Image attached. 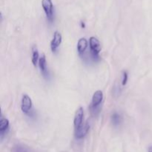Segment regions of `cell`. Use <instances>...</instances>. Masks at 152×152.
<instances>
[{
    "label": "cell",
    "mask_w": 152,
    "mask_h": 152,
    "mask_svg": "<svg viewBox=\"0 0 152 152\" xmlns=\"http://www.w3.org/2000/svg\"><path fill=\"white\" fill-rule=\"evenodd\" d=\"M89 45H90L91 54L94 60L99 59V52L101 51V45L99 41L94 37H91L89 39Z\"/></svg>",
    "instance_id": "cell-1"
},
{
    "label": "cell",
    "mask_w": 152,
    "mask_h": 152,
    "mask_svg": "<svg viewBox=\"0 0 152 152\" xmlns=\"http://www.w3.org/2000/svg\"><path fill=\"white\" fill-rule=\"evenodd\" d=\"M42 6L48 20L52 23L53 21V5L52 0H42Z\"/></svg>",
    "instance_id": "cell-2"
},
{
    "label": "cell",
    "mask_w": 152,
    "mask_h": 152,
    "mask_svg": "<svg viewBox=\"0 0 152 152\" xmlns=\"http://www.w3.org/2000/svg\"><path fill=\"white\" fill-rule=\"evenodd\" d=\"M33 103L31 97L28 94H24L22 98L21 102V110L23 113L26 114H29L32 110Z\"/></svg>",
    "instance_id": "cell-3"
},
{
    "label": "cell",
    "mask_w": 152,
    "mask_h": 152,
    "mask_svg": "<svg viewBox=\"0 0 152 152\" xmlns=\"http://www.w3.org/2000/svg\"><path fill=\"white\" fill-rule=\"evenodd\" d=\"M83 117H84V110L83 107H80L76 111L75 115H74V126L75 130L79 129L83 124Z\"/></svg>",
    "instance_id": "cell-4"
},
{
    "label": "cell",
    "mask_w": 152,
    "mask_h": 152,
    "mask_svg": "<svg viewBox=\"0 0 152 152\" xmlns=\"http://www.w3.org/2000/svg\"><path fill=\"white\" fill-rule=\"evenodd\" d=\"M62 35L59 31H55L53 34V39H52L51 42H50V49L53 53H56L57 50L58 48L62 43Z\"/></svg>",
    "instance_id": "cell-5"
},
{
    "label": "cell",
    "mask_w": 152,
    "mask_h": 152,
    "mask_svg": "<svg viewBox=\"0 0 152 152\" xmlns=\"http://www.w3.org/2000/svg\"><path fill=\"white\" fill-rule=\"evenodd\" d=\"M103 99V93L102 91H96L94 92L93 96H92L91 101V108L96 109L98 106L101 104Z\"/></svg>",
    "instance_id": "cell-6"
},
{
    "label": "cell",
    "mask_w": 152,
    "mask_h": 152,
    "mask_svg": "<svg viewBox=\"0 0 152 152\" xmlns=\"http://www.w3.org/2000/svg\"><path fill=\"white\" fill-rule=\"evenodd\" d=\"M39 67L40 68L41 73L42 74L43 77L45 79L49 78V73L47 69V62H46L45 55L42 54L39 59Z\"/></svg>",
    "instance_id": "cell-7"
},
{
    "label": "cell",
    "mask_w": 152,
    "mask_h": 152,
    "mask_svg": "<svg viewBox=\"0 0 152 152\" xmlns=\"http://www.w3.org/2000/svg\"><path fill=\"white\" fill-rule=\"evenodd\" d=\"M89 129H90V126H89V123L88 122L82 125L79 129L75 130L76 138L77 139H82V138L84 137L88 132Z\"/></svg>",
    "instance_id": "cell-8"
},
{
    "label": "cell",
    "mask_w": 152,
    "mask_h": 152,
    "mask_svg": "<svg viewBox=\"0 0 152 152\" xmlns=\"http://www.w3.org/2000/svg\"><path fill=\"white\" fill-rule=\"evenodd\" d=\"M88 48V40L86 38H81L77 43V51L79 54L82 55L85 53Z\"/></svg>",
    "instance_id": "cell-9"
},
{
    "label": "cell",
    "mask_w": 152,
    "mask_h": 152,
    "mask_svg": "<svg viewBox=\"0 0 152 152\" xmlns=\"http://www.w3.org/2000/svg\"><path fill=\"white\" fill-rule=\"evenodd\" d=\"M9 129V120L7 118H1L0 121V134L1 138Z\"/></svg>",
    "instance_id": "cell-10"
},
{
    "label": "cell",
    "mask_w": 152,
    "mask_h": 152,
    "mask_svg": "<svg viewBox=\"0 0 152 152\" xmlns=\"http://www.w3.org/2000/svg\"><path fill=\"white\" fill-rule=\"evenodd\" d=\"M31 51H32V63L34 66H37V64L39 63V50L37 49V46L34 45L31 49Z\"/></svg>",
    "instance_id": "cell-11"
},
{
    "label": "cell",
    "mask_w": 152,
    "mask_h": 152,
    "mask_svg": "<svg viewBox=\"0 0 152 152\" xmlns=\"http://www.w3.org/2000/svg\"><path fill=\"white\" fill-rule=\"evenodd\" d=\"M111 123L114 126H117L122 123V117L120 114L117 112L113 113L111 117Z\"/></svg>",
    "instance_id": "cell-12"
},
{
    "label": "cell",
    "mask_w": 152,
    "mask_h": 152,
    "mask_svg": "<svg viewBox=\"0 0 152 152\" xmlns=\"http://www.w3.org/2000/svg\"><path fill=\"white\" fill-rule=\"evenodd\" d=\"M11 152H30V151L25 146L18 144V145H14V146L13 147V148L11 149Z\"/></svg>",
    "instance_id": "cell-13"
},
{
    "label": "cell",
    "mask_w": 152,
    "mask_h": 152,
    "mask_svg": "<svg viewBox=\"0 0 152 152\" xmlns=\"http://www.w3.org/2000/svg\"><path fill=\"white\" fill-rule=\"evenodd\" d=\"M128 78H129V76H128L127 71H123V80H122V85H123V86H126V85L127 84Z\"/></svg>",
    "instance_id": "cell-14"
},
{
    "label": "cell",
    "mask_w": 152,
    "mask_h": 152,
    "mask_svg": "<svg viewBox=\"0 0 152 152\" xmlns=\"http://www.w3.org/2000/svg\"><path fill=\"white\" fill-rule=\"evenodd\" d=\"M148 152H152V145H151V146L148 148Z\"/></svg>",
    "instance_id": "cell-15"
},
{
    "label": "cell",
    "mask_w": 152,
    "mask_h": 152,
    "mask_svg": "<svg viewBox=\"0 0 152 152\" xmlns=\"http://www.w3.org/2000/svg\"><path fill=\"white\" fill-rule=\"evenodd\" d=\"M82 27H83V28H85V24L83 23V22H82Z\"/></svg>",
    "instance_id": "cell-16"
}]
</instances>
